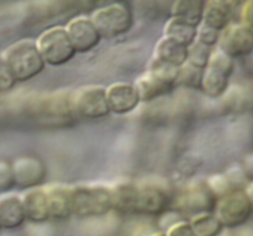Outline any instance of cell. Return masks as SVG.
Segmentation results:
<instances>
[{"mask_svg":"<svg viewBox=\"0 0 253 236\" xmlns=\"http://www.w3.org/2000/svg\"><path fill=\"white\" fill-rule=\"evenodd\" d=\"M164 36L180 44V45L189 47L196 41L198 36V28L185 23L176 18H170L165 23L164 26Z\"/></svg>","mask_w":253,"mask_h":236,"instance_id":"19","label":"cell"},{"mask_svg":"<svg viewBox=\"0 0 253 236\" xmlns=\"http://www.w3.org/2000/svg\"><path fill=\"white\" fill-rule=\"evenodd\" d=\"M242 170L245 173L246 178H250L251 181H253V153L245 158L242 164Z\"/></svg>","mask_w":253,"mask_h":236,"instance_id":"33","label":"cell"},{"mask_svg":"<svg viewBox=\"0 0 253 236\" xmlns=\"http://www.w3.org/2000/svg\"><path fill=\"white\" fill-rule=\"evenodd\" d=\"M15 186L21 189L39 188L45 182L47 169L42 160L35 155H21L13 163Z\"/></svg>","mask_w":253,"mask_h":236,"instance_id":"7","label":"cell"},{"mask_svg":"<svg viewBox=\"0 0 253 236\" xmlns=\"http://www.w3.org/2000/svg\"><path fill=\"white\" fill-rule=\"evenodd\" d=\"M15 85V79H14L10 70L8 69V66H6L5 62L1 58V56H0V94L10 91Z\"/></svg>","mask_w":253,"mask_h":236,"instance_id":"30","label":"cell"},{"mask_svg":"<svg viewBox=\"0 0 253 236\" xmlns=\"http://www.w3.org/2000/svg\"><path fill=\"white\" fill-rule=\"evenodd\" d=\"M26 220L23 201L18 195L0 198V224L4 229L20 228Z\"/></svg>","mask_w":253,"mask_h":236,"instance_id":"16","label":"cell"},{"mask_svg":"<svg viewBox=\"0 0 253 236\" xmlns=\"http://www.w3.org/2000/svg\"><path fill=\"white\" fill-rule=\"evenodd\" d=\"M113 210L122 214H137L138 184L121 183L111 188Z\"/></svg>","mask_w":253,"mask_h":236,"instance_id":"17","label":"cell"},{"mask_svg":"<svg viewBox=\"0 0 253 236\" xmlns=\"http://www.w3.org/2000/svg\"><path fill=\"white\" fill-rule=\"evenodd\" d=\"M218 47L232 57H245L253 52V33L242 24H231L221 33Z\"/></svg>","mask_w":253,"mask_h":236,"instance_id":"8","label":"cell"},{"mask_svg":"<svg viewBox=\"0 0 253 236\" xmlns=\"http://www.w3.org/2000/svg\"><path fill=\"white\" fill-rule=\"evenodd\" d=\"M233 1L226 0H209L205 1L203 24L222 33L227 26L231 25L233 16Z\"/></svg>","mask_w":253,"mask_h":236,"instance_id":"13","label":"cell"},{"mask_svg":"<svg viewBox=\"0 0 253 236\" xmlns=\"http://www.w3.org/2000/svg\"><path fill=\"white\" fill-rule=\"evenodd\" d=\"M221 33L220 31L215 30V29L210 28V26H206L204 24H201L198 28V36H196V41L200 44H203L206 47L212 48L213 46L218 45V41H220Z\"/></svg>","mask_w":253,"mask_h":236,"instance_id":"28","label":"cell"},{"mask_svg":"<svg viewBox=\"0 0 253 236\" xmlns=\"http://www.w3.org/2000/svg\"><path fill=\"white\" fill-rule=\"evenodd\" d=\"M1 58L16 82H25L34 79L40 75L46 66L36 41L31 39H23L11 44L1 53Z\"/></svg>","mask_w":253,"mask_h":236,"instance_id":"1","label":"cell"},{"mask_svg":"<svg viewBox=\"0 0 253 236\" xmlns=\"http://www.w3.org/2000/svg\"><path fill=\"white\" fill-rule=\"evenodd\" d=\"M211 55L212 48L206 47L198 41L187 47V62L200 70H205L208 67Z\"/></svg>","mask_w":253,"mask_h":236,"instance_id":"26","label":"cell"},{"mask_svg":"<svg viewBox=\"0 0 253 236\" xmlns=\"http://www.w3.org/2000/svg\"><path fill=\"white\" fill-rule=\"evenodd\" d=\"M155 57L181 67L187 62V47L163 36L155 46Z\"/></svg>","mask_w":253,"mask_h":236,"instance_id":"20","label":"cell"},{"mask_svg":"<svg viewBox=\"0 0 253 236\" xmlns=\"http://www.w3.org/2000/svg\"><path fill=\"white\" fill-rule=\"evenodd\" d=\"M241 24L253 33V0H248L242 5Z\"/></svg>","mask_w":253,"mask_h":236,"instance_id":"32","label":"cell"},{"mask_svg":"<svg viewBox=\"0 0 253 236\" xmlns=\"http://www.w3.org/2000/svg\"><path fill=\"white\" fill-rule=\"evenodd\" d=\"M253 213V205L242 189L233 190L217 199L213 214L223 228H237L248 221Z\"/></svg>","mask_w":253,"mask_h":236,"instance_id":"6","label":"cell"},{"mask_svg":"<svg viewBox=\"0 0 253 236\" xmlns=\"http://www.w3.org/2000/svg\"><path fill=\"white\" fill-rule=\"evenodd\" d=\"M148 74L152 75L158 81L163 82L167 86L172 87L176 85L177 76H179V67L165 62L158 57H153L148 66Z\"/></svg>","mask_w":253,"mask_h":236,"instance_id":"24","label":"cell"},{"mask_svg":"<svg viewBox=\"0 0 253 236\" xmlns=\"http://www.w3.org/2000/svg\"><path fill=\"white\" fill-rule=\"evenodd\" d=\"M169 205V191L159 184L138 186L137 214L159 215Z\"/></svg>","mask_w":253,"mask_h":236,"instance_id":"12","label":"cell"},{"mask_svg":"<svg viewBox=\"0 0 253 236\" xmlns=\"http://www.w3.org/2000/svg\"><path fill=\"white\" fill-rule=\"evenodd\" d=\"M167 236H196L190 221H177L168 229Z\"/></svg>","mask_w":253,"mask_h":236,"instance_id":"31","label":"cell"},{"mask_svg":"<svg viewBox=\"0 0 253 236\" xmlns=\"http://www.w3.org/2000/svg\"><path fill=\"white\" fill-rule=\"evenodd\" d=\"M204 10L205 1L203 0H177L171 5V18L199 28L203 24Z\"/></svg>","mask_w":253,"mask_h":236,"instance_id":"18","label":"cell"},{"mask_svg":"<svg viewBox=\"0 0 253 236\" xmlns=\"http://www.w3.org/2000/svg\"><path fill=\"white\" fill-rule=\"evenodd\" d=\"M190 224L193 226L196 236H218L223 230V225L213 213L194 215Z\"/></svg>","mask_w":253,"mask_h":236,"instance_id":"23","label":"cell"},{"mask_svg":"<svg viewBox=\"0 0 253 236\" xmlns=\"http://www.w3.org/2000/svg\"><path fill=\"white\" fill-rule=\"evenodd\" d=\"M92 23L102 39H114L124 35L132 29L134 19L126 4L113 3L97 9L91 15Z\"/></svg>","mask_w":253,"mask_h":236,"instance_id":"4","label":"cell"},{"mask_svg":"<svg viewBox=\"0 0 253 236\" xmlns=\"http://www.w3.org/2000/svg\"><path fill=\"white\" fill-rule=\"evenodd\" d=\"M1 229H3V228H1V224H0V230H1Z\"/></svg>","mask_w":253,"mask_h":236,"instance_id":"36","label":"cell"},{"mask_svg":"<svg viewBox=\"0 0 253 236\" xmlns=\"http://www.w3.org/2000/svg\"><path fill=\"white\" fill-rule=\"evenodd\" d=\"M243 191H245L246 195H247V198L250 199V201L252 203V205H253V181H250L247 184H246Z\"/></svg>","mask_w":253,"mask_h":236,"instance_id":"34","label":"cell"},{"mask_svg":"<svg viewBox=\"0 0 253 236\" xmlns=\"http://www.w3.org/2000/svg\"><path fill=\"white\" fill-rule=\"evenodd\" d=\"M67 35L77 53L88 52L99 45L102 38L91 18L77 16L66 25Z\"/></svg>","mask_w":253,"mask_h":236,"instance_id":"9","label":"cell"},{"mask_svg":"<svg viewBox=\"0 0 253 236\" xmlns=\"http://www.w3.org/2000/svg\"><path fill=\"white\" fill-rule=\"evenodd\" d=\"M13 187H15L13 165L8 160H0V191L5 193Z\"/></svg>","mask_w":253,"mask_h":236,"instance_id":"29","label":"cell"},{"mask_svg":"<svg viewBox=\"0 0 253 236\" xmlns=\"http://www.w3.org/2000/svg\"><path fill=\"white\" fill-rule=\"evenodd\" d=\"M204 70L198 69V67L190 65L186 62L179 67V76H177L176 85L187 87V89L199 90L201 89V82H203Z\"/></svg>","mask_w":253,"mask_h":236,"instance_id":"25","label":"cell"},{"mask_svg":"<svg viewBox=\"0 0 253 236\" xmlns=\"http://www.w3.org/2000/svg\"><path fill=\"white\" fill-rule=\"evenodd\" d=\"M72 214L81 218L106 215L111 210V188L103 186H81L71 188Z\"/></svg>","mask_w":253,"mask_h":236,"instance_id":"2","label":"cell"},{"mask_svg":"<svg viewBox=\"0 0 253 236\" xmlns=\"http://www.w3.org/2000/svg\"><path fill=\"white\" fill-rule=\"evenodd\" d=\"M208 67L225 75L226 77L230 79V76L235 71V60L218 48V50L212 51V55H211Z\"/></svg>","mask_w":253,"mask_h":236,"instance_id":"27","label":"cell"},{"mask_svg":"<svg viewBox=\"0 0 253 236\" xmlns=\"http://www.w3.org/2000/svg\"><path fill=\"white\" fill-rule=\"evenodd\" d=\"M217 196L212 193L208 182L190 184L181 196V208L194 215L215 211Z\"/></svg>","mask_w":253,"mask_h":236,"instance_id":"10","label":"cell"},{"mask_svg":"<svg viewBox=\"0 0 253 236\" xmlns=\"http://www.w3.org/2000/svg\"><path fill=\"white\" fill-rule=\"evenodd\" d=\"M201 90L210 98H220L228 90V77L208 67L204 70Z\"/></svg>","mask_w":253,"mask_h":236,"instance_id":"22","label":"cell"},{"mask_svg":"<svg viewBox=\"0 0 253 236\" xmlns=\"http://www.w3.org/2000/svg\"><path fill=\"white\" fill-rule=\"evenodd\" d=\"M134 86L137 89L138 94H139L140 102H150L155 98H159V97L167 94L171 89L163 82L158 81L155 77H153L148 72L135 81Z\"/></svg>","mask_w":253,"mask_h":236,"instance_id":"21","label":"cell"},{"mask_svg":"<svg viewBox=\"0 0 253 236\" xmlns=\"http://www.w3.org/2000/svg\"><path fill=\"white\" fill-rule=\"evenodd\" d=\"M25 216L33 223H43L50 219L47 195L45 188H33L26 190L21 196Z\"/></svg>","mask_w":253,"mask_h":236,"instance_id":"14","label":"cell"},{"mask_svg":"<svg viewBox=\"0 0 253 236\" xmlns=\"http://www.w3.org/2000/svg\"><path fill=\"white\" fill-rule=\"evenodd\" d=\"M36 45L45 64L53 67L66 65L77 53L63 26H52L42 31Z\"/></svg>","mask_w":253,"mask_h":236,"instance_id":"3","label":"cell"},{"mask_svg":"<svg viewBox=\"0 0 253 236\" xmlns=\"http://www.w3.org/2000/svg\"><path fill=\"white\" fill-rule=\"evenodd\" d=\"M70 108L86 118H103L111 113L107 102L106 87L99 85H87L75 90L70 94Z\"/></svg>","mask_w":253,"mask_h":236,"instance_id":"5","label":"cell"},{"mask_svg":"<svg viewBox=\"0 0 253 236\" xmlns=\"http://www.w3.org/2000/svg\"><path fill=\"white\" fill-rule=\"evenodd\" d=\"M45 190L50 218L66 219L72 215L71 188L61 184H53L45 188Z\"/></svg>","mask_w":253,"mask_h":236,"instance_id":"15","label":"cell"},{"mask_svg":"<svg viewBox=\"0 0 253 236\" xmlns=\"http://www.w3.org/2000/svg\"><path fill=\"white\" fill-rule=\"evenodd\" d=\"M150 236H167V234H163V233H157V234H153Z\"/></svg>","mask_w":253,"mask_h":236,"instance_id":"35","label":"cell"},{"mask_svg":"<svg viewBox=\"0 0 253 236\" xmlns=\"http://www.w3.org/2000/svg\"><path fill=\"white\" fill-rule=\"evenodd\" d=\"M109 111L114 114H128L134 111L140 103L139 94L134 84L114 82L106 89Z\"/></svg>","mask_w":253,"mask_h":236,"instance_id":"11","label":"cell"}]
</instances>
